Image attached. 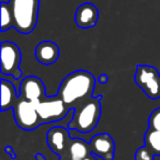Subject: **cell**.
Returning <instances> with one entry per match:
<instances>
[{
    "instance_id": "obj_1",
    "label": "cell",
    "mask_w": 160,
    "mask_h": 160,
    "mask_svg": "<svg viewBox=\"0 0 160 160\" xmlns=\"http://www.w3.org/2000/svg\"><path fill=\"white\" fill-rule=\"evenodd\" d=\"M94 87L96 78L90 71L76 70L65 77L59 85L57 96L70 108L91 98Z\"/></svg>"
},
{
    "instance_id": "obj_2",
    "label": "cell",
    "mask_w": 160,
    "mask_h": 160,
    "mask_svg": "<svg viewBox=\"0 0 160 160\" xmlns=\"http://www.w3.org/2000/svg\"><path fill=\"white\" fill-rule=\"evenodd\" d=\"M101 99L102 96L97 98L91 97L76 105L73 109V116L68 123V128L82 134L93 131L101 118Z\"/></svg>"
},
{
    "instance_id": "obj_3",
    "label": "cell",
    "mask_w": 160,
    "mask_h": 160,
    "mask_svg": "<svg viewBox=\"0 0 160 160\" xmlns=\"http://www.w3.org/2000/svg\"><path fill=\"white\" fill-rule=\"evenodd\" d=\"M13 12L14 29L22 34H30L36 27L40 0H10Z\"/></svg>"
},
{
    "instance_id": "obj_4",
    "label": "cell",
    "mask_w": 160,
    "mask_h": 160,
    "mask_svg": "<svg viewBox=\"0 0 160 160\" xmlns=\"http://www.w3.org/2000/svg\"><path fill=\"white\" fill-rule=\"evenodd\" d=\"M135 82L151 100L160 99V72L150 65H138Z\"/></svg>"
},
{
    "instance_id": "obj_5",
    "label": "cell",
    "mask_w": 160,
    "mask_h": 160,
    "mask_svg": "<svg viewBox=\"0 0 160 160\" xmlns=\"http://www.w3.org/2000/svg\"><path fill=\"white\" fill-rule=\"evenodd\" d=\"M12 109L16 123L23 131H33L42 124L36 107L31 101L18 98Z\"/></svg>"
},
{
    "instance_id": "obj_6",
    "label": "cell",
    "mask_w": 160,
    "mask_h": 160,
    "mask_svg": "<svg viewBox=\"0 0 160 160\" xmlns=\"http://www.w3.org/2000/svg\"><path fill=\"white\" fill-rule=\"evenodd\" d=\"M1 73L6 76H12L14 79H19L22 76L20 69L21 64V51L19 46L13 42L5 41L1 43Z\"/></svg>"
},
{
    "instance_id": "obj_7",
    "label": "cell",
    "mask_w": 160,
    "mask_h": 160,
    "mask_svg": "<svg viewBox=\"0 0 160 160\" xmlns=\"http://www.w3.org/2000/svg\"><path fill=\"white\" fill-rule=\"evenodd\" d=\"M42 123H51L60 121L66 118L71 109L58 96L42 100L36 107Z\"/></svg>"
},
{
    "instance_id": "obj_8",
    "label": "cell",
    "mask_w": 160,
    "mask_h": 160,
    "mask_svg": "<svg viewBox=\"0 0 160 160\" xmlns=\"http://www.w3.org/2000/svg\"><path fill=\"white\" fill-rule=\"evenodd\" d=\"M19 98L31 101L35 107H38V103L46 98L45 86L43 81L35 76H29L24 78L19 89Z\"/></svg>"
},
{
    "instance_id": "obj_9",
    "label": "cell",
    "mask_w": 160,
    "mask_h": 160,
    "mask_svg": "<svg viewBox=\"0 0 160 160\" xmlns=\"http://www.w3.org/2000/svg\"><path fill=\"white\" fill-rule=\"evenodd\" d=\"M91 153L102 160H113L115 157V142L108 133L94 135L89 142Z\"/></svg>"
},
{
    "instance_id": "obj_10",
    "label": "cell",
    "mask_w": 160,
    "mask_h": 160,
    "mask_svg": "<svg viewBox=\"0 0 160 160\" xmlns=\"http://www.w3.org/2000/svg\"><path fill=\"white\" fill-rule=\"evenodd\" d=\"M47 144L51 150L59 157H62L64 153H68L70 144L69 128L62 126H55L51 128L47 133Z\"/></svg>"
},
{
    "instance_id": "obj_11",
    "label": "cell",
    "mask_w": 160,
    "mask_h": 160,
    "mask_svg": "<svg viewBox=\"0 0 160 160\" xmlns=\"http://www.w3.org/2000/svg\"><path fill=\"white\" fill-rule=\"evenodd\" d=\"M99 20V10L94 5L89 2L79 6L75 14L76 24L81 29H91Z\"/></svg>"
},
{
    "instance_id": "obj_12",
    "label": "cell",
    "mask_w": 160,
    "mask_h": 160,
    "mask_svg": "<svg viewBox=\"0 0 160 160\" xmlns=\"http://www.w3.org/2000/svg\"><path fill=\"white\" fill-rule=\"evenodd\" d=\"M35 57L42 65H53L59 57V47L52 41H43L35 47Z\"/></svg>"
},
{
    "instance_id": "obj_13",
    "label": "cell",
    "mask_w": 160,
    "mask_h": 160,
    "mask_svg": "<svg viewBox=\"0 0 160 160\" xmlns=\"http://www.w3.org/2000/svg\"><path fill=\"white\" fill-rule=\"evenodd\" d=\"M19 98V93L13 83L9 80L1 79V111L12 109Z\"/></svg>"
},
{
    "instance_id": "obj_14",
    "label": "cell",
    "mask_w": 160,
    "mask_h": 160,
    "mask_svg": "<svg viewBox=\"0 0 160 160\" xmlns=\"http://www.w3.org/2000/svg\"><path fill=\"white\" fill-rule=\"evenodd\" d=\"M89 155H91V150L87 142L78 138L70 140L68 148L69 160H82Z\"/></svg>"
},
{
    "instance_id": "obj_15",
    "label": "cell",
    "mask_w": 160,
    "mask_h": 160,
    "mask_svg": "<svg viewBox=\"0 0 160 160\" xmlns=\"http://www.w3.org/2000/svg\"><path fill=\"white\" fill-rule=\"evenodd\" d=\"M145 146L148 147L156 156H160V131L149 127L145 133Z\"/></svg>"
},
{
    "instance_id": "obj_16",
    "label": "cell",
    "mask_w": 160,
    "mask_h": 160,
    "mask_svg": "<svg viewBox=\"0 0 160 160\" xmlns=\"http://www.w3.org/2000/svg\"><path fill=\"white\" fill-rule=\"evenodd\" d=\"M1 32H6L7 30L14 27L13 12L10 2L1 1Z\"/></svg>"
},
{
    "instance_id": "obj_17",
    "label": "cell",
    "mask_w": 160,
    "mask_h": 160,
    "mask_svg": "<svg viewBox=\"0 0 160 160\" xmlns=\"http://www.w3.org/2000/svg\"><path fill=\"white\" fill-rule=\"evenodd\" d=\"M155 153L145 145L138 148L135 152V160H155Z\"/></svg>"
},
{
    "instance_id": "obj_18",
    "label": "cell",
    "mask_w": 160,
    "mask_h": 160,
    "mask_svg": "<svg viewBox=\"0 0 160 160\" xmlns=\"http://www.w3.org/2000/svg\"><path fill=\"white\" fill-rule=\"evenodd\" d=\"M148 124L150 128L160 131V108L156 109L152 113L150 114L148 118Z\"/></svg>"
},
{
    "instance_id": "obj_19",
    "label": "cell",
    "mask_w": 160,
    "mask_h": 160,
    "mask_svg": "<svg viewBox=\"0 0 160 160\" xmlns=\"http://www.w3.org/2000/svg\"><path fill=\"white\" fill-rule=\"evenodd\" d=\"M98 81L101 83V85H105V83H108V81H109V77H108L105 73H102V75L99 76Z\"/></svg>"
},
{
    "instance_id": "obj_20",
    "label": "cell",
    "mask_w": 160,
    "mask_h": 160,
    "mask_svg": "<svg viewBox=\"0 0 160 160\" xmlns=\"http://www.w3.org/2000/svg\"><path fill=\"white\" fill-rule=\"evenodd\" d=\"M35 159L36 160H46V157L42 153H36L35 155Z\"/></svg>"
},
{
    "instance_id": "obj_21",
    "label": "cell",
    "mask_w": 160,
    "mask_h": 160,
    "mask_svg": "<svg viewBox=\"0 0 160 160\" xmlns=\"http://www.w3.org/2000/svg\"><path fill=\"white\" fill-rule=\"evenodd\" d=\"M6 150L9 151V152H8V153H10L12 158L16 157V155H14V153H13V150H12V148H11V147H10V146H7V147H6Z\"/></svg>"
},
{
    "instance_id": "obj_22",
    "label": "cell",
    "mask_w": 160,
    "mask_h": 160,
    "mask_svg": "<svg viewBox=\"0 0 160 160\" xmlns=\"http://www.w3.org/2000/svg\"><path fill=\"white\" fill-rule=\"evenodd\" d=\"M82 160H97V159H96V156L91 153V155H89L88 157H86L85 159H82Z\"/></svg>"
},
{
    "instance_id": "obj_23",
    "label": "cell",
    "mask_w": 160,
    "mask_h": 160,
    "mask_svg": "<svg viewBox=\"0 0 160 160\" xmlns=\"http://www.w3.org/2000/svg\"><path fill=\"white\" fill-rule=\"evenodd\" d=\"M60 160H64V159H62V158H60Z\"/></svg>"
}]
</instances>
